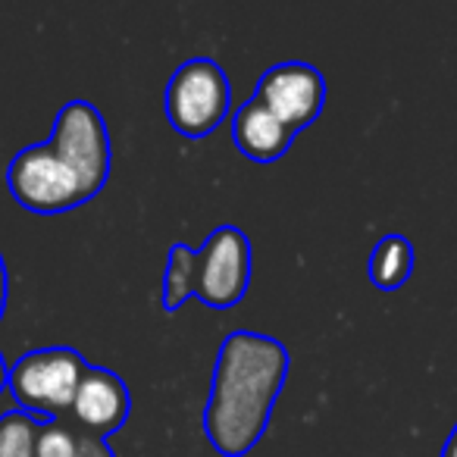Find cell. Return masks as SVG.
<instances>
[{"label":"cell","mask_w":457,"mask_h":457,"mask_svg":"<svg viewBox=\"0 0 457 457\" xmlns=\"http://www.w3.org/2000/svg\"><path fill=\"white\" fill-rule=\"evenodd\" d=\"M288 376V351L261 332H232L220 345L204 432L216 454L245 457L263 438Z\"/></svg>","instance_id":"1"},{"label":"cell","mask_w":457,"mask_h":457,"mask_svg":"<svg viewBox=\"0 0 457 457\" xmlns=\"http://www.w3.org/2000/svg\"><path fill=\"white\" fill-rule=\"evenodd\" d=\"M232 107L228 76L216 60L195 57L172 72L163 95L170 126L185 138H207L222 126Z\"/></svg>","instance_id":"2"},{"label":"cell","mask_w":457,"mask_h":457,"mask_svg":"<svg viewBox=\"0 0 457 457\" xmlns=\"http://www.w3.org/2000/svg\"><path fill=\"white\" fill-rule=\"evenodd\" d=\"M88 370L76 348H38L10 367V395L32 417H57L72 411V401Z\"/></svg>","instance_id":"3"},{"label":"cell","mask_w":457,"mask_h":457,"mask_svg":"<svg viewBox=\"0 0 457 457\" xmlns=\"http://www.w3.org/2000/svg\"><path fill=\"white\" fill-rule=\"evenodd\" d=\"M7 188L20 207L32 213H66V210L85 204L82 185L66 160L51 147V141L29 145L10 160Z\"/></svg>","instance_id":"4"},{"label":"cell","mask_w":457,"mask_h":457,"mask_svg":"<svg viewBox=\"0 0 457 457\" xmlns=\"http://www.w3.org/2000/svg\"><path fill=\"white\" fill-rule=\"evenodd\" d=\"M51 147L66 160L82 185L85 201L97 195L110 179V132L104 116L88 101H70L57 113Z\"/></svg>","instance_id":"5"},{"label":"cell","mask_w":457,"mask_h":457,"mask_svg":"<svg viewBox=\"0 0 457 457\" xmlns=\"http://www.w3.org/2000/svg\"><path fill=\"white\" fill-rule=\"evenodd\" d=\"M251 242L238 226H220L197 251V298L213 311H228L248 295Z\"/></svg>","instance_id":"6"},{"label":"cell","mask_w":457,"mask_h":457,"mask_svg":"<svg viewBox=\"0 0 457 457\" xmlns=\"http://www.w3.org/2000/svg\"><path fill=\"white\" fill-rule=\"evenodd\" d=\"M257 101L270 107V113L286 122L295 135L307 129L326 104V79L317 66L288 60V63L270 66L257 85Z\"/></svg>","instance_id":"7"},{"label":"cell","mask_w":457,"mask_h":457,"mask_svg":"<svg viewBox=\"0 0 457 457\" xmlns=\"http://www.w3.org/2000/svg\"><path fill=\"white\" fill-rule=\"evenodd\" d=\"M132 411V395H129L126 382L104 367H88L82 376V386L72 401V417L91 432V436L104 438L116 432L129 420Z\"/></svg>","instance_id":"8"},{"label":"cell","mask_w":457,"mask_h":457,"mask_svg":"<svg viewBox=\"0 0 457 457\" xmlns=\"http://www.w3.org/2000/svg\"><path fill=\"white\" fill-rule=\"evenodd\" d=\"M232 141L238 154H245L254 163H273L292 147L295 132L279 122L263 101H248L232 113Z\"/></svg>","instance_id":"9"},{"label":"cell","mask_w":457,"mask_h":457,"mask_svg":"<svg viewBox=\"0 0 457 457\" xmlns=\"http://www.w3.org/2000/svg\"><path fill=\"white\" fill-rule=\"evenodd\" d=\"M413 273V245L404 236H386L370 254V282L382 292L401 288Z\"/></svg>","instance_id":"10"},{"label":"cell","mask_w":457,"mask_h":457,"mask_svg":"<svg viewBox=\"0 0 457 457\" xmlns=\"http://www.w3.org/2000/svg\"><path fill=\"white\" fill-rule=\"evenodd\" d=\"M197 295V251L176 242L166 257L163 273V311H179L185 301Z\"/></svg>","instance_id":"11"},{"label":"cell","mask_w":457,"mask_h":457,"mask_svg":"<svg viewBox=\"0 0 457 457\" xmlns=\"http://www.w3.org/2000/svg\"><path fill=\"white\" fill-rule=\"evenodd\" d=\"M41 420L26 411H7L0 417V457H35Z\"/></svg>","instance_id":"12"},{"label":"cell","mask_w":457,"mask_h":457,"mask_svg":"<svg viewBox=\"0 0 457 457\" xmlns=\"http://www.w3.org/2000/svg\"><path fill=\"white\" fill-rule=\"evenodd\" d=\"M79 442H82V436H76L70 426L51 420V423H41L35 457H79Z\"/></svg>","instance_id":"13"},{"label":"cell","mask_w":457,"mask_h":457,"mask_svg":"<svg viewBox=\"0 0 457 457\" xmlns=\"http://www.w3.org/2000/svg\"><path fill=\"white\" fill-rule=\"evenodd\" d=\"M79 457H113V454H110L104 438H97L88 432V436H82V442H79Z\"/></svg>","instance_id":"14"},{"label":"cell","mask_w":457,"mask_h":457,"mask_svg":"<svg viewBox=\"0 0 457 457\" xmlns=\"http://www.w3.org/2000/svg\"><path fill=\"white\" fill-rule=\"evenodd\" d=\"M7 292H10L7 263H4V254H0V320H4V311H7Z\"/></svg>","instance_id":"15"},{"label":"cell","mask_w":457,"mask_h":457,"mask_svg":"<svg viewBox=\"0 0 457 457\" xmlns=\"http://www.w3.org/2000/svg\"><path fill=\"white\" fill-rule=\"evenodd\" d=\"M438 457H457V426L451 429L448 442H445V448H442V454H438Z\"/></svg>","instance_id":"16"},{"label":"cell","mask_w":457,"mask_h":457,"mask_svg":"<svg viewBox=\"0 0 457 457\" xmlns=\"http://www.w3.org/2000/svg\"><path fill=\"white\" fill-rule=\"evenodd\" d=\"M7 388H10V367L4 361V354H0V395L7 392Z\"/></svg>","instance_id":"17"}]
</instances>
